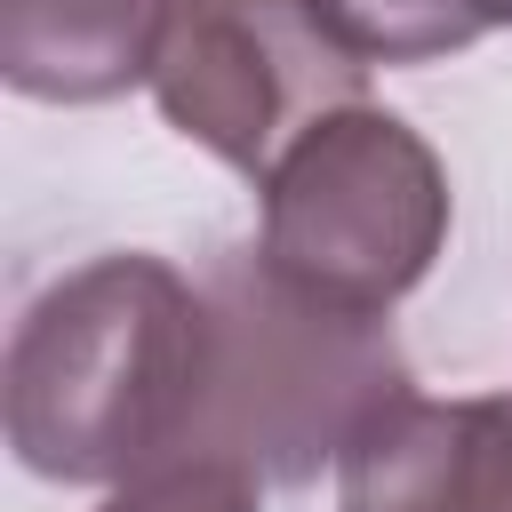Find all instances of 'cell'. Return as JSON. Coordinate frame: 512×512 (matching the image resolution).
<instances>
[{
  "label": "cell",
  "mask_w": 512,
  "mask_h": 512,
  "mask_svg": "<svg viewBox=\"0 0 512 512\" xmlns=\"http://www.w3.org/2000/svg\"><path fill=\"white\" fill-rule=\"evenodd\" d=\"M376 64H432L488 32H512V0H328Z\"/></svg>",
  "instance_id": "cell-7"
},
{
  "label": "cell",
  "mask_w": 512,
  "mask_h": 512,
  "mask_svg": "<svg viewBox=\"0 0 512 512\" xmlns=\"http://www.w3.org/2000/svg\"><path fill=\"white\" fill-rule=\"evenodd\" d=\"M256 192V256L288 288L368 320H392V304L424 288L456 224L440 152L384 104L328 112L304 144L280 152V168Z\"/></svg>",
  "instance_id": "cell-3"
},
{
  "label": "cell",
  "mask_w": 512,
  "mask_h": 512,
  "mask_svg": "<svg viewBox=\"0 0 512 512\" xmlns=\"http://www.w3.org/2000/svg\"><path fill=\"white\" fill-rule=\"evenodd\" d=\"M336 512H512V392L384 400L336 456Z\"/></svg>",
  "instance_id": "cell-5"
},
{
  "label": "cell",
  "mask_w": 512,
  "mask_h": 512,
  "mask_svg": "<svg viewBox=\"0 0 512 512\" xmlns=\"http://www.w3.org/2000/svg\"><path fill=\"white\" fill-rule=\"evenodd\" d=\"M208 368L216 312L200 280L144 248L88 256L48 280L8 336V448L40 480L120 488L168 456H192Z\"/></svg>",
  "instance_id": "cell-1"
},
{
  "label": "cell",
  "mask_w": 512,
  "mask_h": 512,
  "mask_svg": "<svg viewBox=\"0 0 512 512\" xmlns=\"http://www.w3.org/2000/svg\"><path fill=\"white\" fill-rule=\"evenodd\" d=\"M200 288L216 312V368L192 456H224L264 488H304L384 400L408 392V360L384 320L288 288L256 248H224Z\"/></svg>",
  "instance_id": "cell-2"
},
{
  "label": "cell",
  "mask_w": 512,
  "mask_h": 512,
  "mask_svg": "<svg viewBox=\"0 0 512 512\" xmlns=\"http://www.w3.org/2000/svg\"><path fill=\"white\" fill-rule=\"evenodd\" d=\"M264 480L224 456H168L136 480H120L96 512H264Z\"/></svg>",
  "instance_id": "cell-8"
},
{
  "label": "cell",
  "mask_w": 512,
  "mask_h": 512,
  "mask_svg": "<svg viewBox=\"0 0 512 512\" xmlns=\"http://www.w3.org/2000/svg\"><path fill=\"white\" fill-rule=\"evenodd\" d=\"M368 72L376 56L328 0H176L152 56V104L184 144L264 184L328 112L368 104Z\"/></svg>",
  "instance_id": "cell-4"
},
{
  "label": "cell",
  "mask_w": 512,
  "mask_h": 512,
  "mask_svg": "<svg viewBox=\"0 0 512 512\" xmlns=\"http://www.w3.org/2000/svg\"><path fill=\"white\" fill-rule=\"evenodd\" d=\"M176 0H0V80L32 104H112L152 88Z\"/></svg>",
  "instance_id": "cell-6"
}]
</instances>
